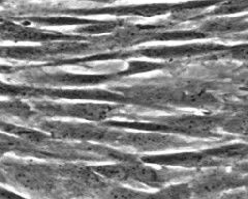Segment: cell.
Listing matches in <instances>:
<instances>
[{
  "instance_id": "1",
  "label": "cell",
  "mask_w": 248,
  "mask_h": 199,
  "mask_svg": "<svg viewBox=\"0 0 248 199\" xmlns=\"http://www.w3.org/2000/svg\"><path fill=\"white\" fill-rule=\"evenodd\" d=\"M241 179L229 174H212L203 178L191 185L193 193L200 195L213 194L230 189H236L241 185Z\"/></svg>"
},
{
  "instance_id": "6",
  "label": "cell",
  "mask_w": 248,
  "mask_h": 199,
  "mask_svg": "<svg viewBox=\"0 0 248 199\" xmlns=\"http://www.w3.org/2000/svg\"><path fill=\"white\" fill-rule=\"evenodd\" d=\"M232 128L235 132L248 137V116H244L242 118L232 121Z\"/></svg>"
},
{
  "instance_id": "10",
  "label": "cell",
  "mask_w": 248,
  "mask_h": 199,
  "mask_svg": "<svg viewBox=\"0 0 248 199\" xmlns=\"http://www.w3.org/2000/svg\"><path fill=\"white\" fill-rule=\"evenodd\" d=\"M246 197H247V199H248V193H246Z\"/></svg>"
},
{
  "instance_id": "2",
  "label": "cell",
  "mask_w": 248,
  "mask_h": 199,
  "mask_svg": "<svg viewBox=\"0 0 248 199\" xmlns=\"http://www.w3.org/2000/svg\"><path fill=\"white\" fill-rule=\"evenodd\" d=\"M130 180L150 187H159L162 183L161 175L150 166L142 164H128Z\"/></svg>"
},
{
  "instance_id": "5",
  "label": "cell",
  "mask_w": 248,
  "mask_h": 199,
  "mask_svg": "<svg viewBox=\"0 0 248 199\" xmlns=\"http://www.w3.org/2000/svg\"><path fill=\"white\" fill-rule=\"evenodd\" d=\"M148 192L138 191L129 188L114 187L108 190L107 199H145Z\"/></svg>"
},
{
  "instance_id": "7",
  "label": "cell",
  "mask_w": 248,
  "mask_h": 199,
  "mask_svg": "<svg viewBox=\"0 0 248 199\" xmlns=\"http://www.w3.org/2000/svg\"><path fill=\"white\" fill-rule=\"evenodd\" d=\"M216 199H247L246 193L244 192H240V191H230V192L223 193L219 197H217Z\"/></svg>"
},
{
  "instance_id": "4",
  "label": "cell",
  "mask_w": 248,
  "mask_h": 199,
  "mask_svg": "<svg viewBox=\"0 0 248 199\" xmlns=\"http://www.w3.org/2000/svg\"><path fill=\"white\" fill-rule=\"evenodd\" d=\"M97 175L110 181L127 182L130 181L128 164H111L95 166L92 169Z\"/></svg>"
},
{
  "instance_id": "8",
  "label": "cell",
  "mask_w": 248,
  "mask_h": 199,
  "mask_svg": "<svg viewBox=\"0 0 248 199\" xmlns=\"http://www.w3.org/2000/svg\"><path fill=\"white\" fill-rule=\"evenodd\" d=\"M1 199H26V198L22 197V196H20V195L15 194V193L9 192V191L2 190V192H1Z\"/></svg>"
},
{
  "instance_id": "9",
  "label": "cell",
  "mask_w": 248,
  "mask_h": 199,
  "mask_svg": "<svg viewBox=\"0 0 248 199\" xmlns=\"http://www.w3.org/2000/svg\"><path fill=\"white\" fill-rule=\"evenodd\" d=\"M243 84H244V85H245L246 87H248V76H246V77L244 78V80H243Z\"/></svg>"
},
{
  "instance_id": "3",
  "label": "cell",
  "mask_w": 248,
  "mask_h": 199,
  "mask_svg": "<svg viewBox=\"0 0 248 199\" xmlns=\"http://www.w3.org/2000/svg\"><path fill=\"white\" fill-rule=\"evenodd\" d=\"M193 195L190 183H177L155 193H148L145 199H190Z\"/></svg>"
}]
</instances>
